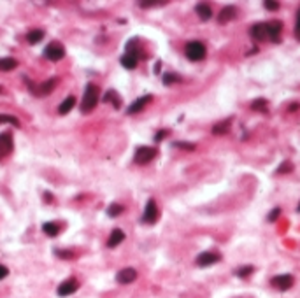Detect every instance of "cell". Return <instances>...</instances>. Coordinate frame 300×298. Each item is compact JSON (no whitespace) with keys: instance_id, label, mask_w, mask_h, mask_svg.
<instances>
[{"instance_id":"obj_1","label":"cell","mask_w":300,"mask_h":298,"mask_svg":"<svg viewBox=\"0 0 300 298\" xmlns=\"http://www.w3.org/2000/svg\"><path fill=\"white\" fill-rule=\"evenodd\" d=\"M137 46H139V39H130L128 42H126V46H125V55L121 56V65L125 69H128V71H132V69H135L137 67V62H139V49H137Z\"/></svg>"},{"instance_id":"obj_2","label":"cell","mask_w":300,"mask_h":298,"mask_svg":"<svg viewBox=\"0 0 300 298\" xmlns=\"http://www.w3.org/2000/svg\"><path fill=\"white\" fill-rule=\"evenodd\" d=\"M99 86L93 84V82H88L85 89V95H83V102H81V112L83 114H88L95 109L97 102H99Z\"/></svg>"},{"instance_id":"obj_3","label":"cell","mask_w":300,"mask_h":298,"mask_svg":"<svg viewBox=\"0 0 300 298\" xmlns=\"http://www.w3.org/2000/svg\"><path fill=\"white\" fill-rule=\"evenodd\" d=\"M25 82H26V86H28V88L32 89V93H35L37 97H48L49 93H53V89H55L56 84H58V77H49V79H46V81L41 82L39 86H35L32 81H28L26 77H25Z\"/></svg>"},{"instance_id":"obj_4","label":"cell","mask_w":300,"mask_h":298,"mask_svg":"<svg viewBox=\"0 0 300 298\" xmlns=\"http://www.w3.org/2000/svg\"><path fill=\"white\" fill-rule=\"evenodd\" d=\"M185 53H186V58L192 60V62H200V60H204L207 51H205V46L199 41H192L186 44L185 48Z\"/></svg>"},{"instance_id":"obj_5","label":"cell","mask_w":300,"mask_h":298,"mask_svg":"<svg viewBox=\"0 0 300 298\" xmlns=\"http://www.w3.org/2000/svg\"><path fill=\"white\" fill-rule=\"evenodd\" d=\"M158 154L155 148H149V146H141V148L135 149V154H133V161L139 165H144V163H149L153 158Z\"/></svg>"},{"instance_id":"obj_6","label":"cell","mask_w":300,"mask_h":298,"mask_svg":"<svg viewBox=\"0 0 300 298\" xmlns=\"http://www.w3.org/2000/svg\"><path fill=\"white\" fill-rule=\"evenodd\" d=\"M44 56H46L48 60H51V62H60V60H62L63 56H65V48H63L62 42L53 41V42H49V44L46 46Z\"/></svg>"},{"instance_id":"obj_7","label":"cell","mask_w":300,"mask_h":298,"mask_svg":"<svg viewBox=\"0 0 300 298\" xmlns=\"http://www.w3.org/2000/svg\"><path fill=\"white\" fill-rule=\"evenodd\" d=\"M78 290H79V281L74 279V277H71V279H65L62 284H60L56 293H58V297H71V295L76 293Z\"/></svg>"},{"instance_id":"obj_8","label":"cell","mask_w":300,"mask_h":298,"mask_svg":"<svg viewBox=\"0 0 300 298\" xmlns=\"http://www.w3.org/2000/svg\"><path fill=\"white\" fill-rule=\"evenodd\" d=\"M156 220H158V207H156V202L153 200H148V204H146V211L144 214H142V221H144L146 224H155Z\"/></svg>"},{"instance_id":"obj_9","label":"cell","mask_w":300,"mask_h":298,"mask_svg":"<svg viewBox=\"0 0 300 298\" xmlns=\"http://www.w3.org/2000/svg\"><path fill=\"white\" fill-rule=\"evenodd\" d=\"M271 283L272 286L278 288L279 291H288L290 288L295 284V279H293V276H290V274H283V276H276Z\"/></svg>"},{"instance_id":"obj_10","label":"cell","mask_w":300,"mask_h":298,"mask_svg":"<svg viewBox=\"0 0 300 298\" xmlns=\"http://www.w3.org/2000/svg\"><path fill=\"white\" fill-rule=\"evenodd\" d=\"M12 148H14V144H12V135L9 134V132L0 134V158L9 156Z\"/></svg>"},{"instance_id":"obj_11","label":"cell","mask_w":300,"mask_h":298,"mask_svg":"<svg viewBox=\"0 0 300 298\" xmlns=\"http://www.w3.org/2000/svg\"><path fill=\"white\" fill-rule=\"evenodd\" d=\"M135 279H137V270L132 267L123 268V270H119V272L116 274V281H118L119 284H132Z\"/></svg>"},{"instance_id":"obj_12","label":"cell","mask_w":300,"mask_h":298,"mask_svg":"<svg viewBox=\"0 0 300 298\" xmlns=\"http://www.w3.org/2000/svg\"><path fill=\"white\" fill-rule=\"evenodd\" d=\"M219 260H221V256H219L218 253L205 251V253H202V254L197 256V265H199V267H211V265L218 263Z\"/></svg>"},{"instance_id":"obj_13","label":"cell","mask_w":300,"mask_h":298,"mask_svg":"<svg viewBox=\"0 0 300 298\" xmlns=\"http://www.w3.org/2000/svg\"><path fill=\"white\" fill-rule=\"evenodd\" d=\"M251 37L255 41H267L269 39V30H267V23H256V25L251 26Z\"/></svg>"},{"instance_id":"obj_14","label":"cell","mask_w":300,"mask_h":298,"mask_svg":"<svg viewBox=\"0 0 300 298\" xmlns=\"http://www.w3.org/2000/svg\"><path fill=\"white\" fill-rule=\"evenodd\" d=\"M151 100H153V97H151V95H144V97L137 98V100L133 102V104L130 105L128 109H126V114H130V116H132V114H137V112H141L142 109H144L146 105H148Z\"/></svg>"},{"instance_id":"obj_15","label":"cell","mask_w":300,"mask_h":298,"mask_svg":"<svg viewBox=\"0 0 300 298\" xmlns=\"http://www.w3.org/2000/svg\"><path fill=\"white\" fill-rule=\"evenodd\" d=\"M267 30H269V39L274 42L281 41V30H283V23L281 21H269L267 23Z\"/></svg>"},{"instance_id":"obj_16","label":"cell","mask_w":300,"mask_h":298,"mask_svg":"<svg viewBox=\"0 0 300 298\" xmlns=\"http://www.w3.org/2000/svg\"><path fill=\"white\" fill-rule=\"evenodd\" d=\"M125 240V233H123V230H119V228H114V230L111 231V235H109L107 238V247H116L119 246V244Z\"/></svg>"},{"instance_id":"obj_17","label":"cell","mask_w":300,"mask_h":298,"mask_svg":"<svg viewBox=\"0 0 300 298\" xmlns=\"http://www.w3.org/2000/svg\"><path fill=\"white\" fill-rule=\"evenodd\" d=\"M102 100H104L105 104H112V107H114V109H119V107H121V104H123L121 97H119L118 91H114V89H109L107 93L104 95V98H102Z\"/></svg>"},{"instance_id":"obj_18","label":"cell","mask_w":300,"mask_h":298,"mask_svg":"<svg viewBox=\"0 0 300 298\" xmlns=\"http://www.w3.org/2000/svg\"><path fill=\"white\" fill-rule=\"evenodd\" d=\"M74 105H76V98H74V97H72V95H71V97H67L65 100H63L62 104H60V107H58V112H60V114H62V116L69 114V112L72 111V107H74Z\"/></svg>"},{"instance_id":"obj_19","label":"cell","mask_w":300,"mask_h":298,"mask_svg":"<svg viewBox=\"0 0 300 298\" xmlns=\"http://www.w3.org/2000/svg\"><path fill=\"white\" fill-rule=\"evenodd\" d=\"M235 18V7H225L221 9V12L218 14V21L219 23H228Z\"/></svg>"},{"instance_id":"obj_20","label":"cell","mask_w":300,"mask_h":298,"mask_svg":"<svg viewBox=\"0 0 300 298\" xmlns=\"http://www.w3.org/2000/svg\"><path fill=\"white\" fill-rule=\"evenodd\" d=\"M18 67V62L14 58H0V72H11Z\"/></svg>"},{"instance_id":"obj_21","label":"cell","mask_w":300,"mask_h":298,"mask_svg":"<svg viewBox=\"0 0 300 298\" xmlns=\"http://www.w3.org/2000/svg\"><path fill=\"white\" fill-rule=\"evenodd\" d=\"M195 11H197V14L200 16V19H204V21L211 19V16H212V11H211V7H209L207 4H197Z\"/></svg>"},{"instance_id":"obj_22","label":"cell","mask_w":300,"mask_h":298,"mask_svg":"<svg viewBox=\"0 0 300 298\" xmlns=\"http://www.w3.org/2000/svg\"><path fill=\"white\" fill-rule=\"evenodd\" d=\"M42 37H44V30H32V32H28L26 34V41H28V44H37V42L42 41Z\"/></svg>"},{"instance_id":"obj_23","label":"cell","mask_w":300,"mask_h":298,"mask_svg":"<svg viewBox=\"0 0 300 298\" xmlns=\"http://www.w3.org/2000/svg\"><path fill=\"white\" fill-rule=\"evenodd\" d=\"M230 123H232V119H225L221 123H218L216 127H212V134L214 135H225L230 128Z\"/></svg>"},{"instance_id":"obj_24","label":"cell","mask_w":300,"mask_h":298,"mask_svg":"<svg viewBox=\"0 0 300 298\" xmlns=\"http://www.w3.org/2000/svg\"><path fill=\"white\" fill-rule=\"evenodd\" d=\"M42 230H44V233L49 235V237H56V235L60 233V226L56 223H44L42 224Z\"/></svg>"},{"instance_id":"obj_25","label":"cell","mask_w":300,"mask_h":298,"mask_svg":"<svg viewBox=\"0 0 300 298\" xmlns=\"http://www.w3.org/2000/svg\"><path fill=\"white\" fill-rule=\"evenodd\" d=\"M123 211H125V207H123V205H119V204H111V205L107 207V211H105V213H107L109 218H116V216H119V214H121Z\"/></svg>"},{"instance_id":"obj_26","label":"cell","mask_w":300,"mask_h":298,"mask_svg":"<svg viewBox=\"0 0 300 298\" xmlns=\"http://www.w3.org/2000/svg\"><path fill=\"white\" fill-rule=\"evenodd\" d=\"M267 100L265 98H258V100H255L251 104V107H253V111H262V112H267Z\"/></svg>"},{"instance_id":"obj_27","label":"cell","mask_w":300,"mask_h":298,"mask_svg":"<svg viewBox=\"0 0 300 298\" xmlns=\"http://www.w3.org/2000/svg\"><path fill=\"white\" fill-rule=\"evenodd\" d=\"M0 123H11V125H14V127H19L18 118L9 116V114H0Z\"/></svg>"},{"instance_id":"obj_28","label":"cell","mask_w":300,"mask_h":298,"mask_svg":"<svg viewBox=\"0 0 300 298\" xmlns=\"http://www.w3.org/2000/svg\"><path fill=\"white\" fill-rule=\"evenodd\" d=\"M253 272H255V268H253L251 265H248V267H242V268H239V270H237V276H239V277H242V279H244V277H249V276H251Z\"/></svg>"},{"instance_id":"obj_29","label":"cell","mask_w":300,"mask_h":298,"mask_svg":"<svg viewBox=\"0 0 300 298\" xmlns=\"http://www.w3.org/2000/svg\"><path fill=\"white\" fill-rule=\"evenodd\" d=\"M179 81V75H176V74H165L163 75V84L165 86H171V84H174V82H178Z\"/></svg>"},{"instance_id":"obj_30","label":"cell","mask_w":300,"mask_h":298,"mask_svg":"<svg viewBox=\"0 0 300 298\" xmlns=\"http://www.w3.org/2000/svg\"><path fill=\"white\" fill-rule=\"evenodd\" d=\"M167 2H153V0H149V2H139V5H141L142 9H148V7H162V5H165Z\"/></svg>"},{"instance_id":"obj_31","label":"cell","mask_w":300,"mask_h":298,"mask_svg":"<svg viewBox=\"0 0 300 298\" xmlns=\"http://www.w3.org/2000/svg\"><path fill=\"white\" fill-rule=\"evenodd\" d=\"M174 148H183L186 149V151H193L195 149V144H192V142H174Z\"/></svg>"},{"instance_id":"obj_32","label":"cell","mask_w":300,"mask_h":298,"mask_svg":"<svg viewBox=\"0 0 300 298\" xmlns=\"http://www.w3.org/2000/svg\"><path fill=\"white\" fill-rule=\"evenodd\" d=\"M263 5H265L269 11H276V9H279V2H272V0H267Z\"/></svg>"},{"instance_id":"obj_33","label":"cell","mask_w":300,"mask_h":298,"mask_svg":"<svg viewBox=\"0 0 300 298\" xmlns=\"http://www.w3.org/2000/svg\"><path fill=\"white\" fill-rule=\"evenodd\" d=\"M292 168L293 167H292V163H290V161H283V165L278 168V172H279V174H283V172H290Z\"/></svg>"},{"instance_id":"obj_34","label":"cell","mask_w":300,"mask_h":298,"mask_svg":"<svg viewBox=\"0 0 300 298\" xmlns=\"http://www.w3.org/2000/svg\"><path fill=\"white\" fill-rule=\"evenodd\" d=\"M7 276H9V268L4 267V265H0V281L5 279Z\"/></svg>"},{"instance_id":"obj_35","label":"cell","mask_w":300,"mask_h":298,"mask_svg":"<svg viewBox=\"0 0 300 298\" xmlns=\"http://www.w3.org/2000/svg\"><path fill=\"white\" fill-rule=\"evenodd\" d=\"M167 134H169V132H167V130H160L158 134L155 135V142H160V141H163V139L167 137Z\"/></svg>"},{"instance_id":"obj_36","label":"cell","mask_w":300,"mask_h":298,"mask_svg":"<svg viewBox=\"0 0 300 298\" xmlns=\"http://www.w3.org/2000/svg\"><path fill=\"white\" fill-rule=\"evenodd\" d=\"M55 254H58L60 258H72L74 256L71 251H55Z\"/></svg>"},{"instance_id":"obj_37","label":"cell","mask_w":300,"mask_h":298,"mask_svg":"<svg viewBox=\"0 0 300 298\" xmlns=\"http://www.w3.org/2000/svg\"><path fill=\"white\" fill-rule=\"evenodd\" d=\"M295 34H297V37L300 39V11H299V14H297V26H295Z\"/></svg>"},{"instance_id":"obj_38","label":"cell","mask_w":300,"mask_h":298,"mask_svg":"<svg viewBox=\"0 0 300 298\" xmlns=\"http://www.w3.org/2000/svg\"><path fill=\"white\" fill-rule=\"evenodd\" d=\"M279 213H281V211H279V209H276V211H272V213L269 214V221H274L276 218L279 216Z\"/></svg>"},{"instance_id":"obj_39","label":"cell","mask_w":300,"mask_h":298,"mask_svg":"<svg viewBox=\"0 0 300 298\" xmlns=\"http://www.w3.org/2000/svg\"><path fill=\"white\" fill-rule=\"evenodd\" d=\"M2 91H4V86H0V93H2Z\"/></svg>"},{"instance_id":"obj_40","label":"cell","mask_w":300,"mask_h":298,"mask_svg":"<svg viewBox=\"0 0 300 298\" xmlns=\"http://www.w3.org/2000/svg\"><path fill=\"white\" fill-rule=\"evenodd\" d=\"M297 211H299V213H300V204H299V207H297Z\"/></svg>"}]
</instances>
